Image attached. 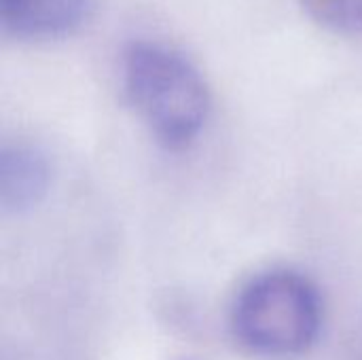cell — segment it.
Segmentation results:
<instances>
[{"label": "cell", "instance_id": "277c9868", "mask_svg": "<svg viewBox=\"0 0 362 360\" xmlns=\"http://www.w3.org/2000/svg\"><path fill=\"white\" fill-rule=\"evenodd\" d=\"M47 157L28 144H6L0 151V210L23 214L36 208L49 191Z\"/></svg>", "mask_w": 362, "mask_h": 360}, {"label": "cell", "instance_id": "5b68a950", "mask_svg": "<svg viewBox=\"0 0 362 360\" xmlns=\"http://www.w3.org/2000/svg\"><path fill=\"white\" fill-rule=\"evenodd\" d=\"M305 13L322 28L362 36V0H301Z\"/></svg>", "mask_w": 362, "mask_h": 360}, {"label": "cell", "instance_id": "7a4b0ae2", "mask_svg": "<svg viewBox=\"0 0 362 360\" xmlns=\"http://www.w3.org/2000/svg\"><path fill=\"white\" fill-rule=\"evenodd\" d=\"M322 327V301L310 278L274 269L252 278L231 308L233 335L252 352L297 356L308 352Z\"/></svg>", "mask_w": 362, "mask_h": 360}, {"label": "cell", "instance_id": "6da1fadb", "mask_svg": "<svg viewBox=\"0 0 362 360\" xmlns=\"http://www.w3.org/2000/svg\"><path fill=\"white\" fill-rule=\"evenodd\" d=\"M121 74L127 100L163 149L185 151L199 138L210 91L182 53L155 40H134L123 51Z\"/></svg>", "mask_w": 362, "mask_h": 360}, {"label": "cell", "instance_id": "3957f363", "mask_svg": "<svg viewBox=\"0 0 362 360\" xmlns=\"http://www.w3.org/2000/svg\"><path fill=\"white\" fill-rule=\"evenodd\" d=\"M93 0H0V25L17 40H59L76 32Z\"/></svg>", "mask_w": 362, "mask_h": 360}]
</instances>
